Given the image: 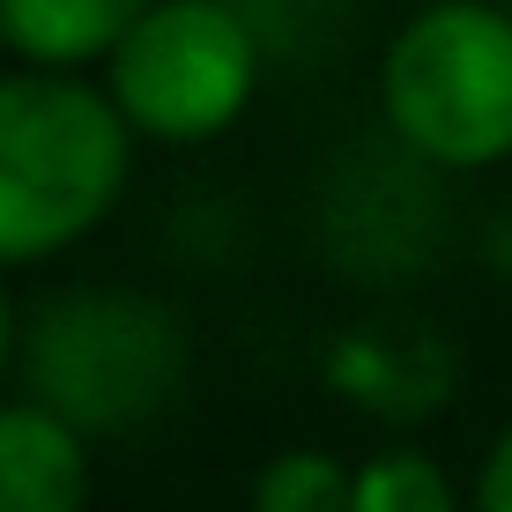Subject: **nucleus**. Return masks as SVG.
Wrapping results in <instances>:
<instances>
[{
	"label": "nucleus",
	"mask_w": 512,
	"mask_h": 512,
	"mask_svg": "<svg viewBox=\"0 0 512 512\" xmlns=\"http://www.w3.org/2000/svg\"><path fill=\"white\" fill-rule=\"evenodd\" d=\"M134 119L75 75H0V268L75 245L127 186Z\"/></svg>",
	"instance_id": "1"
},
{
	"label": "nucleus",
	"mask_w": 512,
	"mask_h": 512,
	"mask_svg": "<svg viewBox=\"0 0 512 512\" xmlns=\"http://www.w3.org/2000/svg\"><path fill=\"white\" fill-rule=\"evenodd\" d=\"M0 45H8V38H0Z\"/></svg>",
	"instance_id": "11"
},
{
	"label": "nucleus",
	"mask_w": 512,
	"mask_h": 512,
	"mask_svg": "<svg viewBox=\"0 0 512 512\" xmlns=\"http://www.w3.org/2000/svg\"><path fill=\"white\" fill-rule=\"evenodd\" d=\"M186 342L134 290H75L30 320V386L82 431H134L171 401Z\"/></svg>",
	"instance_id": "3"
},
{
	"label": "nucleus",
	"mask_w": 512,
	"mask_h": 512,
	"mask_svg": "<svg viewBox=\"0 0 512 512\" xmlns=\"http://www.w3.org/2000/svg\"><path fill=\"white\" fill-rule=\"evenodd\" d=\"M8 357H15V305H8V290H0V372H8Z\"/></svg>",
	"instance_id": "10"
},
{
	"label": "nucleus",
	"mask_w": 512,
	"mask_h": 512,
	"mask_svg": "<svg viewBox=\"0 0 512 512\" xmlns=\"http://www.w3.org/2000/svg\"><path fill=\"white\" fill-rule=\"evenodd\" d=\"M253 512H357V475L334 453H282L260 468Z\"/></svg>",
	"instance_id": "7"
},
{
	"label": "nucleus",
	"mask_w": 512,
	"mask_h": 512,
	"mask_svg": "<svg viewBox=\"0 0 512 512\" xmlns=\"http://www.w3.org/2000/svg\"><path fill=\"white\" fill-rule=\"evenodd\" d=\"M149 0H0V38L30 67H82L112 60V45L141 23Z\"/></svg>",
	"instance_id": "6"
},
{
	"label": "nucleus",
	"mask_w": 512,
	"mask_h": 512,
	"mask_svg": "<svg viewBox=\"0 0 512 512\" xmlns=\"http://www.w3.org/2000/svg\"><path fill=\"white\" fill-rule=\"evenodd\" d=\"M260 45L223 0H149L112 45V97L149 141H208L253 104Z\"/></svg>",
	"instance_id": "4"
},
{
	"label": "nucleus",
	"mask_w": 512,
	"mask_h": 512,
	"mask_svg": "<svg viewBox=\"0 0 512 512\" xmlns=\"http://www.w3.org/2000/svg\"><path fill=\"white\" fill-rule=\"evenodd\" d=\"M475 512H512V423L498 431V446L483 453V475H475Z\"/></svg>",
	"instance_id": "9"
},
{
	"label": "nucleus",
	"mask_w": 512,
	"mask_h": 512,
	"mask_svg": "<svg viewBox=\"0 0 512 512\" xmlns=\"http://www.w3.org/2000/svg\"><path fill=\"white\" fill-rule=\"evenodd\" d=\"M82 423L52 401L0 409V512H82L90 505V446Z\"/></svg>",
	"instance_id": "5"
},
{
	"label": "nucleus",
	"mask_w": 512,
	"mask_h": 512,
	"mask_svg": "<svg viewBox=\"0 0 512 512\" xmlns=\"http://www.w3.org/2000/svg\"><path fill=\"white\" fill-rule=\"evenodd\" d=\"M379 97L394 134L446 171L512 156V15L483 0L423 8L386 52Z\"/></svg>",
	"instance_id": "2"
},
{
	"label": "nucleus",
	"mask_w": 512,
	"mask_h": 512,
	"mask_svg": "<svg viewBox=\"0 0 512 512\" xmlns=\"http://www.w3.org/2000/svg\"><path fill=\"white\" fill-rule=\"evenodd\" d=\"M357 512H453V483L423 453H379L357 468Z\"/></svg>",
	"instance_id": "8"
}]
</instances>
